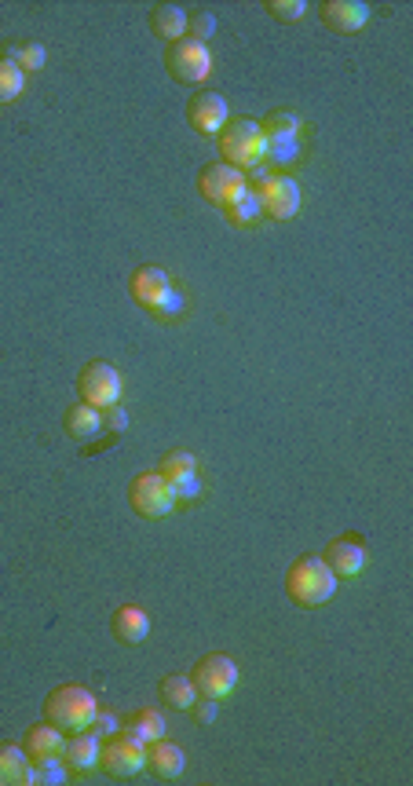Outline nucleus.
Wrapping results in <instances>:
<instances>
[{
	"instance_id": "1",
	"label": "nucleus",
	"mask_w": 413,
	"mask_h": 786,
	"mask_svg": "<svg viewBox=\"0 0 413 786\" xmlns=\"http://www.w3.org/2000/svg\"><path fill=\"white\" fill-rule=\"evenodd\" d=\"M337 582L322 556H300L286 571V593L300 607H326L337 596Z\"/></svg>"
},
{
	"instance_id": "2",
	"label": "nucleus",
	"mask_w": 413,
	"mask_h": 786,
	"mask_svg": "<svg viewBox=\"0 0 413 786\" xmlns=\"http://www.w3.org/2000/svg\"><path fill=\"white\" fill-rule=\"evenodd\" d=\"M96 710L99 702L85 684H59L44 699V721L55 724L63 735L85 732L88 724H92V717H96Z\"/></svg>"
},
{
	"instance_id": "3",
	"label": "nucleus",
	"mask_w": 413,
	"mask_h": 786,
	"mask_svg": "<svg viewBox=\"0 0 413 786\" xmlns=\"http://www.w3.org/2000/svg\"><path fill=\"white\" fill-rule=\"evenodd\" d=\"M223 154V165H231L238 172H249L264 161V128L253 117H238V121H227L223 132L216 136Z\"/></svg>"
},
{
	"instance_id": "4",
	"label": "nucleus",
	"mask_w": 413,
	"mask_h": 786,
	"mask_svg": "<svg viewBox=\"0 0 413 786\" xmlns=\"http://www.w3.org/2000/svg\"><path fill=\"white\" fill-rule=\"evenodd\" d=\"M128 505L143 520H165L176 509V487L161 476L158 468L154 472H139L132 479V487H128Z\"/></svg>"
},
{
	"instance_id": "5",
	"label": "nucleus",
	"mask_w": 413,
	"mask_h": 786,
	"mask_svg": "<svg viewBox=\"0 0 413 786\" xmlns=\"http://www.w3.org/2000/svg\"><path fill=\"white\" fill-rule=\"evenodd\" d=\"M99 768L110 779H136L147 768V746L125 732L110 735V739H103V750H99Z\"/></svg>"
},
{
	"instance_id": "6",
	"label": "nucleus",
	"mask_w": 413,
	"mask_h": 786,
	"mask_svg": "<svg viewBox=\"0 0 413 786\" xmlns=\"http://www.w3.org/2000/svg\"><path fill=\"white\" fill-rule=\"evenodd\" d=\"M191 684L198 695L220 702V699H227V695H234V688H238V666H234V659H227L220 651H212V655L194 662Z\"/></svg>"
},
{
	"instance_id": "7",
	"label": "nucleus",
	"mask_w": 413,
	"mask_h": 786,
	"mask_svg": "<svg viewBox=\"0 0 413 786\" xmlns=\"http://www.w3.org/2000/svg\"><path fill=\"white\" fill-rule=\"evenodd\" d=\"M165 66H169V74L176 77V81H183V85H202V81H209V74H212V52L202 41L183 37V41L169 44Z\"/></svg>"
},
{
	"instance_id": "8",
	"label": "nucleus",
	"mask_w": 413,
	"mask_h": 786,
	"mask_svg": "<svg viewBox=\"0 0 413 786\" xmlns=\"http://www.w3.org/2000/svg\"><path fill=\"white\" fill-rule=\"evenodd\" d=\"M77 392H81V403L106 410V406L121 403V373L110 362H88L77 377Z\"/></svg>"
},
{
	"instance_id": "9",
	"label": "nucleus",
	"mask_w": 413,
	"mask_h": 786,
	"mask_svg": "<svg viewBox=\"0 0 413 786\" xmlns=\"http://www.w3.org/2000/svg\"><path fill=\"white\" fill-rule=\"evenodd\" d=\"M187 121H191V128L198 136H220L223 125L231 121L227 99H223L220 92H209V88L194 92V96L187 99Z\"/></svg>"
},
{
	"instance_id": "10",
	"label": "nucleus",
	"mask_w": 413,
	"mask_h": 786,
	"mask_svg": "<svg viewBox=\"0 0 413 786\" xmlns=\"http://www.w3.org/2000/svg\"><path fill=\"white\" fill-rule=\"evenodd\" d=\"M256 194H260V209H264V216H271V220H293V216L300 213L297 180H289V176H282V172H275L264 187H256Z\"/></svg>"
},
{
	"instance_id": "11",
	"label": "nucleus",
	"mask_w": 413,
	"mask_h": 786,
	"mask_svg": "<svg viewBox=\"0 0 413 786\" xmlns=\"http://www.w3.org/2000/svg\"><path fill=\"white\" fill-rule=\"evenodd\" d=\"M198 191H202V198L205 202H212V205H227V202H234L238 194L245 191V172H238V169H231V165H205L202 172H198Z\"/></svg>"
},
{
	"instance_id": "12",
	"label": "nucleus",
	"mask_w": 413,
	"mask_h": 786,
	"mask_svg": "<svg viewBox=\"0 0 413 786\" xmlns=\"http://www.w3.org/2000/svg\"><path fill=\"white\" fill-rule=\"evenodd\" d=\"M326 567L337 578H355V574H362V567H366V549H362V538L359 534H344V538H333V542L326 545Z\"/></svg>"
},
{
	"instance_id": "13",
	"label": "nucleus",
	"mask_w": 413,
	"mask_h": 786,
	"mask_svg": "<svg viewBox=\"0 0 413 786\" xmlns=\"http://www.w3.org/2000/svg\"><path fill=\"white\" fill-rule=\"evenodd\" d=\"M172 289V275L165 271V267H154V264H147V267H136L132 271V278H128V293H132V300H136L139 308H154L165 293Z\"/></svg>"
},
{
	"instance_id": "14",
	"label": "nucleus",
	"mask_w": 413,
	"mask_h": 786,
	"mask_svg": "<svg viewBox=\"0 0 413 786\" xmlns=\"http://www.w3.org/2000/svg\"><path fill=\"white\" fill-rule=\"evenodd\" d=\"M322 22L337 33H359L370 22V4H362V0H326L322 4Z\"/></svg>"
},
{
	"instance_id": "15",
	"label": "nucleus",
	"mask_w": 413,
	"mask_h": 786,
	"mask_svg": "<svg viewBox=\"0 0 413 786\" xmlns=\"http://www.w3.org/2000/svg\"><path fill=\"white\" fill-rule=\"evenodd\" d=\"M99 750H103V739H96V735L85 728V732L66 735L63 761L70 772H92V768H99Z\"/></svg>"
},
{
	"instance_id": "16",
	"label": "nucleus",
	"mask_w": 413,
	"mask_h": 786,
	"mask_svg": "<svg viewBox=\"0 0 413 786\" xmlns=\"http://www.w3.org/2000/svg\"><path fill=\"white\" fill-rule=\"evenodd\" d=\"M147 768L158 779L172 783V779L183 776V768H187V754H183L176 743H169V739H154V743H147Z\"/></svg>"
},
{
	"instance_id": "17",
	"label": "nucleus",
	"mask_w": 413,
	"mask_h": 786,
	"mask_svg": "<svg viewBox=\"0 0 413 786\" xmlns=\"http://www.w3.org/2000/svg\"><path fill=\"white\" fill-rule=\"evenodd\" d=\"M110 629H114V637L121 640V644H143L150 633V618L143 607L121 604L114 611V618H110Z\"/></svg>"
},
{
	"instance_id": "18",
	"label": "nucleus",
	"mask_w": 413,
	"mask_h": 786,
	"mask_svg": "<svg viewBox=\"0 0 413 786\" xmlns=\"http://www.w3.org/2000/svg\"><path fill=\"white\" fill-rule=\"evenodd\" d=\"M187 15L191 11H183L180 4H158V8H150V30L158 41H183L187 37Z\"/></svg>"
},
{
	"instance_id": "19",
	"label": "nucleus",
	"mask_w": 413,
	"mask_h": 786,
	"mask_svg": "<svg viewBox=\"0 0 413 786\" xmlns=\"http://www.w3.org/2000/svg\"><path fill=\"white\" fill-rule=\"evenodd\" d=\"M63 743L66 735L55 728V724L41 721L33 724L30 732H26V739H22V750L30 754V761H44V757H59L63 754Z\"/></svg>"
},
{
	"instance_id": "20",
	"label": "nucleus",
	"mask_w": 413,
	"mask_h": 786,
	"mask_svg": "<svg viewBox=\"0 0 413 786\" xmlns=\"http://www.w3.org/2000/svg\"><path fill=\"white\" fill-rule=\"evenodd\" d=\"M30 754L15 743H0V786H30Z\"/></svg>"
},
{
	"instance_id": "21",
	"label": "nucleus",
	"mask_w": 413,
	"mask_h": 786,
	"mask_svg": "<svg viewBox=\"0 0 413 786\" xmlns=\"http://www.w3.org/2000/svg\"><path fill=\"white\" fill-rule=\"evenodd\" d=\"M63 428L74 439H81V443H85V439H96L99 432H103V414H99L96 406L77 403V406H70V410H66Z\"/></svg>"
},
{
	"instance_id": "22",
	"label": "nucleus",
	"mask_w": 413,
	"mask_h": 786,
	"mask_svg": "<svg viewBox=\"0 0 413 786\" xmlns=\"http://www.w3.org/2000/svg\"><path fill=\"white\" fill-rule=\"evenodd\" d=\"M223 216L231 220L234 227H256L260 220H264V209H260V194L245 183V191L234 198V202L223 205Z\"/></svg>"
},
{
	"instance_id": "23",
	"label": "nucleus",
	"mask_w": 413,
	"mask_h": 786,
	"mask_svg": "<svg viewBox=\"0 0 413 786\" xmlns=\"http://www.w3.org/2000/svg\"><path fill=\"white\" fill-rule=\"evenodd\" d=\"M0 59L15 63V66L22 70V74H37V70H44V63H48V55H44V44H37V41L4 44V48H0Z\"/></svg>"
},
{
	"instance_id": "24",
	"label": "nucleus",
	"mask_w": 413,
	"mask_h": 786,
	"mask_svg": "<svg viewBox=\"0 0 413 786\" xmlns=\"http://www.w3.org/2000/svg\"><path fill=\"white\" fill-rule=\"evenodd\" d=\"M121 732L147 746V743H154V739H165V717H161L158 710H139L136 717H128V721L121 724Z\"/></svg>"
},
{
	"instance_id": "25",
	"label": "nucleus",
	"mask_w": 413,
	"mask_h": 786,
	"mask_svg": "<svg viewBox=\"0 0 413 786\" xmlns=\"http://www.w3.org/2000/svg\"><path fill=\"white\" fill-rule=\"evenodd\" d=\"M304 147H300V136H289V139H267L264 136V165L267 169H289V165H297Z\"/></svg>"
},
{
	"instance_id": "26",
	"label": "nucleus",
	"mask_w": 413,
	"mask_h": 786,
	"mask_svg": "<svg viewBox=\"0 0 413 786\" xmlns=\"http://www.w3.org/2000/svg\"><path fill=\"white\" fill-rule=\"evenodd\" d=\"M161 699H165V706H172V710H191V702L198 699V691H194L191 677L169 673V677L161 680Z\"/></svg>"
},
{
	"instance_id": "27",
	"label": "nucleus",
	"mask_w": 413,
	"mask_h": 786,
	"mask_svg": "<svg viewBox=\"0 0 413 786\" xmlns=\"http://www.w3.org/2000/svg\"><path fill=\"white\" fill-rule=\"evenodd\" d=\"M66 779H70V768H66L63 754L33 761V768H30V786H59V783H66Z\"/></svg>"
},
{
	"instance_id": "28",
	"label": "nucleus",
	"mask_w": 413,
	"mask_h": 786,
	"mask_svg": "<svg viewBox=\"0 0 413 786\" xmlns=\"http://www.w3.org/2000/svg\"><path fill=\"white\" fill-rule=\"evenodd\" d=\"M158 472L169 479V483H180L183 476H194V472H198V461H194L191 450H169V454L161 457Z\"/></svg>"
},
{
	"instance_id": "29",
	"label": "nucleus",
	"mask_w": 413,
	"mask_h": 786,
	"mask_svg": "<svg viewBox=\"0 0 413 786\" xmlns=\"http://www.w3.org/2000/svg\"><path fill=\"white\" fill-rule=\"evenodd\" d=\"M22 88H26V74H22L15 63L0 59V107L15 103V99L22 96Z\"/></svg>"
},
{
	"instance_id": "30",
	"label": "nucleus",
	"mask_w": 413,
	"mask_h": 786,
	"mask_svg": "<svg viewBox=\"0 0 413 786\" xmlns=\"http://www.w3.org/2000/svg\"><path fill=\"white\" fill-rule=\"evenodd\" d=\"M264 136L267 139H289V136H300V117L293 110H271L267 114L264 125Z\"/></svg>"
},
{
	"instance_id": "31",
	"label": "nucleus",
	"mask_w": 413,
	"mask_h": 786,
	"mask_svg": "<svg viewBox=\"0 0 413 786\" xmlns=\"http://www.w3.org/2000/svg\"><path fill=\"white\" fill-rule=\"evenodd\" d=\"M183 311H187V297H183L180 289L172 286L169 293H165V297H161L158 304L150 308V315H154V319H161V322H176Z\"/></svg>"
},
{
	"instance_id": "32",
	"label": "nucleus",
	"mask_w": 413,
	"mask_h": 786,
	"mask_svg": "<svg viewBox=\"0 0 413 786\" xmlns=\"http://www.w3.org/2000/svg\"><path fill=\"white\" fill-rule=\"evenodd\" d=\"M264 11L267 15H275L278 22H300L304 19V11H308V4H304V0H267Z\"/></svg>"
},
{
	"instance_id": "33",
	"label": "nucleus",
	"mask_w": 413,
	"mask_h": 786,
	"mask_svg": "<svg viewBox=\"0 0 413 786\" xmlns=\"http://www.w3.org/2000/svg\"><path fill=\"white\" fill-rule=\"evenodd\" d=\"M212 33H216V15L212 11H194V15H187V37L191 41H209Z\"/></svg>"
},
{
	"instance_id": "34",
	"label": "nucleus",
	"mask_w": 413,
	"mask_h": 786,
	"mask_svg": "<svg viewBox=\"0 0 413 786\" xmlns=\"http://www.w3.org/2000/svg\"><path fill=\"white\" fill-rule=\"evenodd\" d=\"M88 732L96 735V739H110V735L121 732V717H117V713L96 710V717H92V724H88Z\"/></svg>"
},
{
	"instance_id": "35",
	"label": "nucleus",
	"mask_w": 413,
	"mask_h": 786,
	"mask_svg": "<svg viewBox=\"0 0 413 786\" xmlns=\"http://www.w3.org/2000/svg\"><path fill=\"white\" fill-rule=\"evenodd\" d=\"M99 414H103V428H110V432H125L128 428V414H125V406L121 403L106 406V410H99Z\"/></svg>"
},
{
	"instance_id": "36",
	"label": "nucleus",
	"mask_w": 413,
	"mask_h": 786,
	"mask_svg": "<svg viewBox=\"0 0 413 786\" xmlns=\"http://www.w3.org/2000/svg\"><path fill=\"white\" fill-rule=\"evenodd\" d=\"M216 706H220L216 699H205V695H198V699L191 702L194 721H198V724H212V721H216Z\"/></svg>"
},
{
	"instance_id": "37",
	"label": "nucleus",
	"mask_w": 413,
	"mask_h": 786,
	"mask_svg": "<svg viewBox=\"0 0 413 786\" xmlns=\"http://www.w3.org/2000/svg\"><path fill=\"white\" fill-rule=\"evenodd\" d=\"M172 487H176V501H183V498H198L202 483H198V472H194V476H183L180 483H172Z\"/></svg>"
}]
</instances>
